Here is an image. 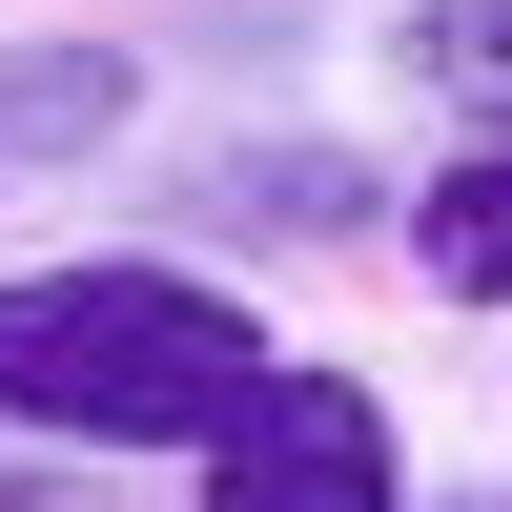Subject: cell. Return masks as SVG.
<instances>
[{
    "instance_id": "277c9868",
    "label": "cell",
    "mask_w": 512,
    "mask_h": 512,
    "mask_svg": "<svg viewBox=\"0 0 512 512\" xmlns=\"http://www.w3.org/2000/svg\"><path fill=\"white\" fill-rule=\"evenodd\" d=\"M390 62L431 82V103H472L492 144H512V0H410V21H390Z\"/></svg>"
},
{
    "instance_id": "3957f363",
    "label": "cell",
    "mask_w": 512,
    "mask_h": 512,
    "mask_svg": "<svg viewBox=\"0 0 512 512\" xmlns=\"http://www.w3.org/2000/svg\"><path fill=\"white\" fill-rule=\"evenodd\" d=\"M410 267H431L451 308H512V144H492V164H431V185H410Z\"/></svg>"
},
{
    "instance_id": "6da1fadb",
    "label": "cell",
    "mask_w": 512,
    "mask_h": 512,
    "mask_svg": "<svg viewBox=\"0 0 512 512\" xmlns=\"http://www.w3.org/2000/svg\"><path fill=\"white\" fill-rule=\"evenodd\" d=\"M267 369H287V328L246 308L226 267H164V246L0 267V431H62V451H205Z\"/></svg>"
},
{
    "instance_id": "5b68a950",
    "label": "cell",
    "mask_w": 512,
    "mask_h": 512,
    "mask_svg": "<svg viewBox=\"0 0 512 512\" xmlns=\"http://www.w3.org/2000/svg\"><path fill=\"white\" fill-rule=\"evenodd\" d=\"M451 512H512V492H451Z\"/></svg>"
},
{
    "instance_id": "7a4b0ae2",
    "label": "cell",
    "mask_w": 512,
    "mask_h": 512,
    "mask_svg": "<svg viewBox=\"0 0 512 512\" xmlns=\"http://www.w3.org/2000/svg\"><path fill=\"white\" fill-rule=\"evenodd\" d=\"M185 512H410V431L369 369H267L185 451Z\"/></svg>"
}]
</instances>
